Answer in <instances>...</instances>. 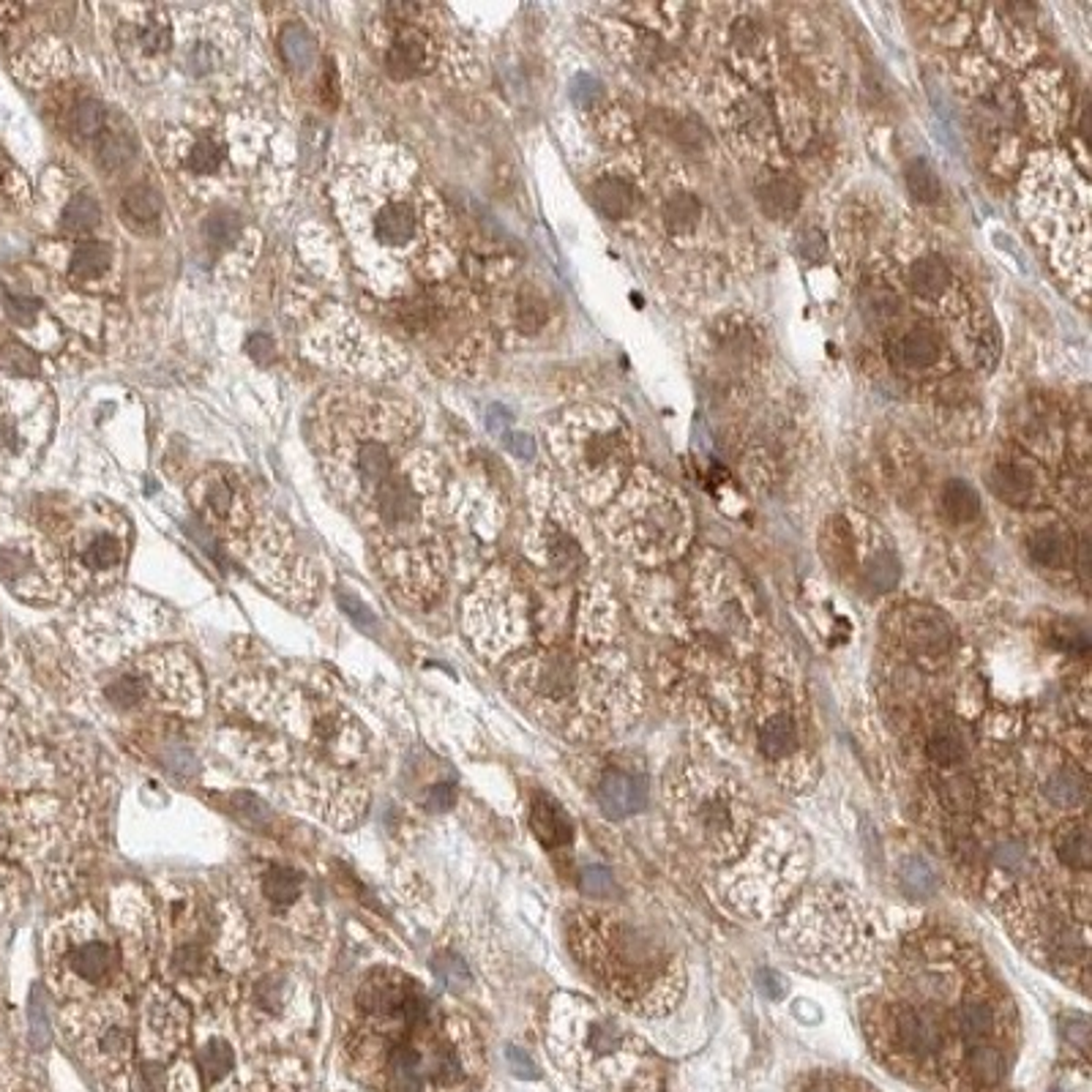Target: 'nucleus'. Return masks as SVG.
I'll return each instance as SVG.
<instances>
[{"instance_id": "10", "label": "nucleus", "mask_w": 1092, "mask_h": 1092, "mask_svg": "<svg viewBox=\"0 0 1092 1092\" xmlns=\"http://www.w3.org/2000/svg\"><path fill=\"white\" fill-rule=\"evenodd\" d=\"M123 58L140 77H156V66L167 61L172 52V23L170 12L156 6H135L123 9L121 28H118Z\"/></svg>"}, {"instance_id": "25", "label": "nucleus", "mask_w": 1092, "mask_h": 1092, "mask_svg": "<svg viewBox=\"0 0 1092 1092\" xmlns=\"http://www.w3.org/2000/svg\"><path fill=\"white\" fill-rule=\"evenodd\" d=\"M530 825L546 847L554 844H565L571 838V825L565 820L563 809L549 798H536L533 800V814H530Z\"/></svg>"}, {"instance_id": "32", "label": "nucleus", "mask_w": 1092, "mask_h": 1092, "mask_svg": "<svg viewBox=\"0 0 1092 1092\" xmlns=\"http://www.w3.org/2000/svg\"><path fill=\"white\" fill-rule=\"evenodd\" d=\"M98 221H101V208H98V202L90 195H86V192H80V195H74L72 200L66 202V208H63V216H61V227L66 230V233L72 235H86L90 233V230H96Z\"/></svg>"}, {"instance_id": "11", "label": "nucleus", "mask_w": 1092, "mask_h": 1092, "mask_svg": "<svg viewBox=\"0 0 1092 1092\" xmlns=\"http://www.w3.org/2000/svg\"><path fill=\"white\" fill-rule=\"evenodd\" d=\"M192 497H195V505L200 508V514L205 516L208 525L227 528L230 533H233V528H241L252 514V503L246 500L241 484L227 470L205 473L195 484Z\"/></svg>"}, {"instance_id": "6", "label": "nucleus", "mask_w": 1092, "mask_h": 1092, "mask_svg": "<svg viewBox=\"0 0 1092 1092\" xmlns=\"http://www.w3.org/2000/svg\"><path fill=\"white\" fill-rule=\"evenodd\" d=\"M241 140L244 137L235 132L233 121L172 129L164 137V161L186 186L216 189L233 184V175H238L244 164L255 161V156L235 153Z\"/></svg>"}, {"instance_id": "13", "label": "nucleus", "mask_w": 1092, "mask_h": 1092, "mask_svg": "<svg viewBox=\"0 0 1092 1092\" xmlns=\"http://www.w3.org/2000/svg\"><path fill=\"white\" fill-rule=\"evenodd\" d=\"M898 631H901V642L918 656H940L950 648V639H953L946 617L926 606L907 609L901 614Z\"/></svg>"}, {"instance_id": "36", "label": "nucleus", "mask_w": 1092, "mask_h": 1092, "mask_svg": "<svg viewBox=\"0 0 1092 1092\" xmlns=\"http://www.w3.org/2000/svg\"><path fill=\"white\" fill-rule=\"evenodd\" d=\"M262 891H265V898L273 901L276 907H290V904H295L298 896H301V877H298V872H293V869L276 866V869H270V872L265 874V880H262Z\"/></svg>"}, {"instance_id": "35", "label": "nucleus", "mask_w": 1092, "mask_h": 1092, "mask_svg": "<svg viewBox=\"0 0 1092 1092\" xmlns=\"http://www.w3.org/2000/svg\"><path fill=\"white\" fill-rule=\"evenodd\" d=\"M904 181H907L909 195L915 197L918 202L932 205V202H937L943 197V184H940L937 172H934V167L926 159L909 161L907 167H904Z\"/></svg>"}, {"instance_id": "51", "label": "nucleus", "mask_w": 1092, "mask_h": 1092, "mask_svg": "<svg viewBox=\"0 0 1092 1092\" xmlns=\"http://www.w3.org/2000/svg\"><path fill=\"white\" fill-rule=\"evenodd\" d=\"M454 806V789L448 784H437L430 792V809L448 811Z\"/></svg>"}, {"instance_id": "20", "label": "nucleus", "mask_w": 1092, "mask_h": 1092, "mask_svg": "<svg viewBox=\"0 0 1092 1092\" xmlns=\"http://www.w3.org/2000/svg\"><path fill=\"white\" fill-rule=\"evenodd\" d=\"M593 202L606 219H628L637 210L639 195L631 181L617 175H603L593 186Z\"/></svg>"}, {"instance_id": "14", "label": "nucleus", "mask_w": 1092, "mask_h": 1092, "mask_svg": "<svg viewBox=\"0 0 1092 1092\" xmlns=\"http://www.w3.org/2000/svg\"><path fill=\"white\" fill-rule=\"evenodd\" d=\"M596 798H599V806L606 817L623 820V817H631L645 806L648 784H645L642 776L612 771L602 778V784L596 789Z\"/></svg>"}, {"instance_id": "48", "label": "nucleus", "mask_w": 1092, "mask_h": 1092, "mask_svg": "<svg viewBox=\"0 0 1092 1092\" xmlns=\"http://www.w3.org/2000/svg\"><path fill=\"white\" fill-rule=\"evenodd\" d=\"M995 858L997 863L1006 866V869H1021V866H1024V858H1027V852H1024V847L1016 844V841H1007V844H1003V847L997 849Z\"/></svg>"}, {"instance_id": "50", "label": "nucleus", "mask_w": 1092, "mask_h": 1092, "mask_svg": "<svg viewBox=\"0 0 1092 1092\" xmlns=\"http://www.w3.org/2000/svg\"><path fill=\"white\" fill-rule=\"evenodd\" d=\"M803 1092H872L866 1087H860L858 1081H817L809 1084Z\"/></svg>"}, {"instance_id": "45", "label": "nucleus", "mask_w": 1092, "mask_h": 1092, "mask_svg": "<svg viewBox=\"0 0 1092 1092\" xmlns=\"http://www.w3.org/2000/svg\"><path fill=\"white\" fill-rule=\"evenodd\" d=\"M508 1068L514 1070L519 1079H539V1068L533 1065V1060H530L525 1052H519V1049H514V1046H508Z\"/></svg>"}, {"instance_id": "49", "label": "nucleus", "mask_w": 1092, "mask_h": 1092, "mask_svg": "<svg viewBox=\"0 0 1092 1092\" xmlns=\"http://www.w3.org/2000/svg\"><path fill=\"white\" fill-rule=\"evenodd\" d=\"M800 249L806 259H820L825 255V238L817 230H806L800 238Z\"/></svg>"}, {"instance_id": "46", "label": "nucleus", "mask_w": 1092, "mask_h": 1092, "mask_svg": "<svg viewBox=\"0 0 1092 1092\" xmlns=\"http://www.w3.org/2000/svg\"><path fill=\"white\" fill-rule=\"evenodd\" d=\"M339 603H342L344 612L350 614V617L356 620L358 626H361V628H374V614L369 612L367 606L358 602V599H353L350 593H342V596H339Z\"/></svg>"}, {"instance_id": "19", "label": "nucleus", "mask_w": 1092, "mask_h": 1092, "mask_svg": "<svg viewBox=\"0 0 1092 1092\" xmlns=\"http://www.w3.org/2000/svg\"><path fill=\"white\" fill-rule=\"evenodd\" d=\"M161 197L156 189L140 184L132 186L121 202L123 221L137 233H153L161 224Z\"/></svg>"}, {"instance_id": "26", "label": "nucleus", "mask_w": 1092, "mask_h": 1092, "mask_svg": "<svg viewBox=\"0 0 1092 1092\" xmlns=\"http://www.w3.org/2000/svg\"><path fill=\"white\" fill-rule=\"evenodd\" d=\"M1027 549L1030 557L1044 568H1063L1068 565V560L1073 557V546H1070L1068 536L1060 528H1041L1035 530L1027 541Z\"/></svg>"}, {"instance_id": "43", "label": "nucleus", "mask_w": 1092, "mask_h": 1092, "mask_svg": "<svg viewBox=\"0 0 1092 1092\" xmlns=\"http://www.w3.org/2000/svg\"><path fill=\"white\" fill-rule=\"evenodd\" d=\"M434 967H437V975H440L442 981L448 983L451 989H456V992H462V989L470 986V972H467L465 961L454 956V953H445V956L437 958Z\"/></svg>"}, {"instance_id": "2", "label": "nucleus", "mask_w": 1092, "mask_h": 1092, "mask_svg": "<svg viewBox=\"0 0 1092 1092\" xmlns=\"http://www.w3.org/2000/svg\"><path fill=\"white\" fill-rule=\"evenodd\" d=\"M315 421L328 479L364 505L405 459L402 448L416 430L410 407L372 393L328 396Z\"/></svg>"}, {"instance_id": "44", "label": "nucleus", "mask_w": 1092, "mask_h": 1092, "mask_svg": "<svg viewBox=\"0 0 1092 1092\" xmlns=\"http://www.w3.org/2000/svg\"><path fill=\"white\" fill-rule=\"evenodd\" d=\"M579 885H582V891H585V893H588V896H593V898L612 896V891H614L612 874L606 872V869H602V866H590V869H585V872H582V880H579Z\"/></svg>"}, {"instance_id": "17", "label": "nucleus", "mask_w": 1092, "mask_h": 1092, "mask_svg": "<svg viewBox=\"0 0 1092 1092\" xmlns=\"http://www.w3.org/2000/svg\"><path fill=\"white\" fill-rule=\"evenodd\" d=\"M800 197H803L800 184L789 175H768L757 186L760 208L774 221L789 219L800 208Z\"/></svg>"}, {"instance_id": "3", "label": "nucleus", "mask_w": 1092, "mask_h": 1092, "mask_svg": "<svg viewBox=\"0 0 1092 1092\" xmlns=\"http://www.w3.org/2000/svg\"><path fill=\"white\" fill-rule=\"evenodd\" d=\"M431 500L434 479L424 459H402L364 508L372 514V530L382 560L388 557L393 579L413 596L434 588L437 568L431 563Z\"/></svg>"}, {"instance_id": "52", "label": "nucleus", "mask_w": 1092, "mask_h": 1092, "mask_svg": "<svg viewBox=\"0 0 1092 1092\" xmlns=\"http://www.w3.org/2000/svg\"><path fill=\"white\" fill-rule=\"evenodd\" d=\"M1068 1038L1073 1041V1044L1079 1046L1081 1052H1084V1049H1087V1038H1090V1027H1087V1021H1084V1019H1070Z\"/></svg>"}, {"instance_id": "8", "label": "nucleus", "mask_w": 1092, "mask_h": 1092, "mask_svg": "<svg viewBox=\"0 0 1092 1092\" xmlns=\"http://www.w3.org/2000/svg\"><path fill=\"white\" fill-rule=\"evenodd\" d=\"M126 546H129V525L121 514H115L107 505H93L83 528L74 536V563L83 577L101 582L112 579L126 563Z\"/></svg>"}, {"instance_id": "30", "label": "nucleus", "mask_w": 1092, "mask_h": 1092, "mask_svg": "<svg viewBox=\"0 0 1092 1092\" xmlns=\"http://www.w3.org/2000/svg\"><path fill=\"white\" fill-rule=\"evenodd\" d=\"M700 216H702L700 200H697L694 195H686V192L672 195L669 200H666V205H663V224H666V230H669L672 235L694 233L697 224H700Z\"/></svg>"}, {"instance_id": "18", "label": "nucleus", "mask_w": 1092, "mask_h": 1092, "mask_svg": "<svg viewBox=\"0 0 1092 1092\" xmlns=\"http://www.w3.org/2000/svg\"><path fill=\"white\" fill-rule=\"evenodd\" d=\"M953 1030H956V1038L964 1044L967 1052L972 1046L992 1044V1035L997 1032V1013L983 1003H964L953 1013Z\"/></svg>"}, {"instance_id": "27", "label": "nucleus", "mask_w": 1092, "mask_h": 1092, "mask_svg": "<svg viewBox=\"0 0 1092 1092\" xmlns=\"http://www.w3.org/2000/svg\"><path fill=\"white\" fill-rule=\"evenodd\" d=\"M1055 852L1070 869L1084 872L1090 866V831L1087 823H1070L1060 828L1055 835Z\"/></svg>"}, {"instance_id": "41", "label": "nucleus", "mask_w": 1092, "mask_h": 1092, "mask_svg": "<svg viewBox=\"0 0 1092 1092\" xmlns=\"http://www.w3.org/2000/svg\"><path fill=\"white\" fill-rule=\"evenodd\" d=\"M546 315H549V309H546V301L539 293L528 290V293L519 295V301H516V322L522 325V331H539L541 325L546 322Z\"/></svg>"}, {"instance_id": "33", "label": "nucleus", "mask_w": 1092, "mask_h": 1092, "mask_svg": "<svg viewBox=\"0 0 1092 1092\" xmlns=\"http://www.w3.org/2000/svg\"><path fill=\"white\" fill-rule=\"evenodd\" d=\"M233 1046L219 1035L208 1038L200 1049V1070H202V1079L208 1084H219V1081L227 1079L230 1070H233Z\"/></svg>"}, {"instance_id": "24", "label": "nucleus", "mask_w": 1092, "mask_h": 1092, "mask_svg": "<svg viewBox=\"0 0 1092 1092\" xmlns=\"http://www.w3.org/2000/svg\"><path fill=\"white\" fill-rule=\"evenodd\" d=\"M909 287L915 290L918 295H923V298H940V295L948 293V287L953 284V276H950V268H948V262L943 258H937V255H929V258H921L915 259L912 265H909Z\"/></svg>"}, {"instance_id": "47", "label": "nucleus", "mask_w": 1092, "mask_h": 1092, "mask_svg": "<svg viewBox=\"0 0 1092 1092\" xmlns=\"http://www.w3.org/2000/svg\"><path fill=\"white\" fill-rule=\"evenodd\" d=\"M3 364L12 369V372H20V374H28V372L36 369V361H33V356L25 347H9L3 353Z\"/></svg>"}, {"instance_id": "7", "label": "nucleus", "mask_w": 1092, "mask_h": 1092, "mask_svg": "<svg viewBox=\"0 0 1092 1092\" xmlns=\"http://www.w3.org/2000/svg\"><path fill=\"white\" fill-rule=\"evenodd\" d=\"M421 14H424V6H413V3L388 9L382 63H385V72L396 80H413L418 74L431 72L440 58V44L424 25Z\"/></svg>"}, {"instance_id": "4", "label": "nucleus", "mask_w": 1092, "mask_h": 1092, "mask_svg": "<svg viewBox=\"0 0 1092 1092\" xmlns=\"http://www.w3.org/2000/svg\"><path fill=\"white\" fill-rule=\"evenodd\" d=\"M552 1049L557 1063L593 1090L623 1087L637 1070V1038L614 1016L574 997L554 1007Z\"/></svg>"}, {"instance_id": "23", "label": "nucleus", "mask_w": 1092, "mask_h": 1092, "mask_svg": "<svg viewBox=\"0 0 1092 1092\" xmlns=\"http://www.w3.org/2000/svg\"><path fill=\"white\" fill-rule=\"evenodd\" d=\"M96 153H98V164H101L104 170L107 172L121 170V167H126L129 161L135 159L137 153L135 135H132L126 126H121L118 121H107V126L101 129V135L96 137Z\"/></svg>"}, {"instance_id": "34", "label": "nucleus", "mask_w": 1092, "mask_h": 1092, "mask_svg": "<svg viewBox=\"0 0 1092 1092\" xmlns=\"http://www.w3.org/2000/svg\"><path fill=\"white\" fill-rule=\"evenodd\" d=\"M202 235H205V244L210 246V252H230L244 241V221L230 210H219L205 221Z\"/></svg>"}, {"instance_id": "16", "label": "nucleus", "mask_w": 1092, "mask_h": 1092, "mask_svg": "<svg viewBox=\"0 0 1092 1092\" xmlns=\"http://www.w3.org/2000/svg\"><path fill=\"white\" fill-rule=\"evenodd\" d=\"M893 353H896V361L904 369H929L943 356V339L932 328L915 325V328H909L898 336L896 344H893Z\"/></svg>"}, {"instance_id": "40", "label": "nucleus", "mask_w": 1092, "mask_h": 1092, "mask_svg": "<svg viewBox=\"0 0 1092 1092\" xmlns=\"http://www.w3.org/2000/svg\"><path fill=\"white\" fill-rule=\"evenodd\" d=\"M940 795H943V803H946V809H950L953 814H967V811L975 806V784H972L967 776H953V778H946L943 781V786H940Z\"/></svg>"}, {"instance_id": "42", "label": "nucleus", "mask_w": 1092, "mask_h": 1092, "mask_svg": "<svg viewBox=\"0 0 1092 1092\" xmlns=\"http://www.w3.org/2000/svg\"><path fill=\"white\" fill-rule=\"evenodd\" d=\"M863 309L872 315L874 319H893L898 315V295L888 287H869L863 293Z\"/></svg>"}, {"instance_id": "1", "label": "nucleus", "mask_w": 1092, "mask_h": 1092, "mask_svg": "<svg viewBox=\"0 0 1092 1092\" xmlns=\"http://www.w3.org/2000/svg\"><path fill=\"white\" fill-rule=\"evenodd\" d=\"M339 216L374 287L399 293L416 273H430L440 213L413 161L393 150H372L339 175Z\"/></svg>"}, {"instance_id": "29", "label": "nucleus", "mask_w": 1092, "mask_h": 1092, "mask_svg": "<svg viewBox=\"0 0 1092 1092\" xmlns=\"http://www.w3.org/2000/svg\"><path fill=\"white\" fill-rule=\"evenodd\" d=\"M1046 798L1052 800L1060 809H1076L1087 798V778L1081 771H1070L1063 768L1052 774V778L1046 781Z\"/></svg>"}, {"instance_id": "15", "label": "nucleus", "mask_w": 1092, "mask_h": 1092, "mask_svg": "<svg viewBox=\"0 0 1092 1092\" xmlns=\"http://www.w3.org/2000/svg\"><path fill=\"white\" fill-rule=\"evenodd\" d=\"M989 487L1000 500L1010 505H1027L1038 489V476L1030 465L1016 459H1000L989 473Z\"/></svg>"}, {"instance_id": "21", "label": "nucleus", "mask_w": 1092, "mask_h": 1092, "mask_svg": "<svg viewBox=\"0 0 1092 1092\" xmlns=\"http://www.w3.org/2000/svg\"><path fill=\"white\" fill-rule=\"evenodd\" d=\"M112 246L104 241H86L72 252L69 259V276L74 284H101V279L110 273Z\"/></svg>"}, {"instance_id": "54", "label": "nucleus", "mask_w": 1092, "mask_h": 1092, "mask_svg": "<svg viewBox=\"0 0 1092 1092\" xmlns=\"http://www.w3.org/2000/svg\"><path fill=\"white\" fill-rule=\"evenodd\" d=\"M6 172H9V164H6V159L0 156V181L6 178Z\"/></svg>"}, {"instance_id": "39", "label": "nucleus", "mask_w": 1092, "mask_h": 1092, "mask_svg": "<svg viewBox=\"0 0 1092 1092\" xmlns=\"http://www.w3.org/2000/svg\"><path fill=\"white\" fill-rule=\"evenodd\" d=\"M72 126L74 132L83 137L101 135V129L107 126V112L101 107V101H96V98H83L72 112Z\"/></svg>"}, {"instance_id": "31", "label": "nucleus", "mask_w": 1092, "mask_h": 1092, "mask_svg": "<svg viewBox=\"0 0 1092 1092\" xmlns=\"http://www.w3.org/2000/svg\"><path fill=\"white\" fill-rule=\"evenodd\" d=\"M279 49H282V58L290 69L307 72L309 66L315 63V38L309 36L304 25H287L282 36H279Z\"/></svg>"}, {"instance_id": "12", "label": "nucleus", "mask_w": 1092, "mask_h": 1092, "mask_svg": "<svg viewBox=\"0 0 1092 1092\" xmlns=\"http://www.w3.org/2000/svg\"><path fill=\"white\" fill-rule=\"evenodd\" d=\"M891 1032H893L891 1035L893 1049L904 1060H912L915 1065H923V1063L943 1055V1046H946L943 1024L926 1007H896V1013L891 1019Z\"/></svg>"}, {"instance_id": "5", "label": "nucleus", "mask_w": 1092, "mask_h": 1092, "mask_svg": "<svg viewBox=\"0 0 1092 1092\" xmlns=\"http://www.w3.org/2000/svg\"><path fill=\"white\" fill-rule=\"evenodd\" d=\"M677 823L691 841L716 855H735L749 833V806L724 776L702 774L677 795Z\"/></svg>"}, {"instance_id": "37", "label": "nucleus", "mask_w": 1092, "mask_h": 1092, "mask_svg": "<svg viewBox=\"0 0 1092 1092\" xmlns=\"http://www.w3.org/2000/svg\"><path fill=\"white\" fill-rule=\"evenodd\" d=\"M901 888L904 893L912 898H929L937 891V880L934 872L923 863L921 858H909L901 863Z\"/></svg>"}, {"instance_id": "38", "label": "nucleus", "mask_w": 1092, "mask_h": 1092, "mask_svg": "<svg viewBox=\"0 0 1092 1092\" xmlns=\"http://www.w3.org/2000/svg\"><path fill=\"white\" fill-rule=\"evenodd\" d=\"M926 751H929V757H932L940 768H950V765H956V762L964 757V743H961L958 732H953L950 726H940V729L929 737Z\"/></svg>"}, {"instance_id": "53", "label": "nucleus", "mask_w": 1092, "mask_h": 1092, "mask_svg": "<svg viewBox=\"0 0 1092 1092\" xmlns=\"http://www.w3.org/2000/svg\"><path fill=\"white\" fill-rule=\"evenodd\" d=\"M252 347H255L252 353H258L259 358H265L273 344H270V339H265V336H255V339H252Z\"/></svg>"}, {"instance_id": "22", "label": "nucleus", "mask_w": 1092, "mask_h": 1092, "mask_svg": "<svg viewBox=\"0 0 1092 1092\" xmlns=\"http://www.w3.org/2000/svg\"><path fill=\"white\" fill-rule=\"evenodd\" d=\"M800 746L798 726L789 713H774L760 726V749L771 760H786Z\"/></svg>"}, {"instance_id": "28", "label": "nucleus", "mask_w": 1092, "mask_h": 1092, "mask_svg": "<svg viewBox=\"0 0 1092 1092\" xmlns=\"http://www.w3.org/2000/svg\"><path fill=\"white\" fill-rule=\"evenodd\" d=\"M943 511H946L950 522L967 525V522L981 516V497H978V491L972 489L967 481L950 479L943 487Z\"/></svg>"}, {"instance_id": "9", "label": "nucleus", "mask_w": 1092, "mask_h": 1092, "mask_svg": "<svg viewBox=\"0 0 1092 1092\" xmlns=\"http://www.w3.org/2000/svg\"><path fill=\"white\" fill-rule=\"evenodd\" d=\"M118 967L110 937L96 921L74 923L58 946V970L72 989H101Z\"/></svg>"}]
</instances>
